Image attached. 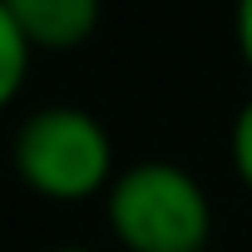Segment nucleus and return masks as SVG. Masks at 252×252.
Wrapping results in <instances>:
<instances>
[{
    "instance_id": "obj_7",
    "label": "nucleus",
    "mask_w": 252,
    "mask_h": 252,
    "mask_svg": "<svg viewBox=\"0 0 252 252\" xmlns=\"http://www.w3.org/2000/svg\"><path fill=\"white\" fill-rule=\"evenodd\" d=\"M50 252H89V247H50Z\"/></svg>"
},
{
    "instance_id": "obj_6",
    "label": "nucleus",
    "mask_w": 252,
    "mask_h": 252,
    "mask_svg": "<svg viewBox=\"0 0 252 252\" xmlns=\"http://www.w3.org/2000/svg\"><path fill=\"white\" fill-rule=\"evenodd\" d=\"M232 40H237L242 64L252 69V0H237V5H232Z\"/></svg>"
},
{
    "instance_id": "obj_1",
    "label": "nucleus",
    "mask_w": 252,
    "mask_h": 252,
    "mask_svg": "<svg viewBox=\"0 0 252 252\" xmlns=\"http://www.w3.org/2000/svg\"><path fill=\"white\" fill-rule=\"evenodd\" d=\"M104 222L124 252H208L213 203L183 163L144 158L119 168L104 193Z\"/></svg>"
},
{
    "instance_id": "obj_5",
    "label": "nucleus",
    "mask_w": 252,
    "mask_h": 252,
    "mask_svg": "<svg viewBox=\"0 0 252 252\" xmlns=\"http://www.w3.org/2000/svg\"><path fill=\"white\" fill-rule=\"evenodd\" d=\"M227 158H232V173L237 183L252 193V94L237 104L232 114V129H227Z\"/></svg>"
},
{
    "instance_id": "obj_3",
    "label": "nucleus",
    "mask_w": 252,
    "mask_h": 252,
    "mask_svg": "<svg viewBox=\"0 0 252 252\" xmlns=\"http://www.w3.org/2000/svg\"><path fill=\"white\" fill-rule=\"evenodd\" d=\"M0 15L20 25L40 55H64L94 40L104 0H0Z\"/></svg>"
},
{
    "instance_id": "obj_4",
    "label": "nucleus",
    "mask_w": 252,
    "mask_h": 252,
    "mask_svg": "<svg viewBox=\"0 0 252 252\" xmlns=\"http://www.w3.org/2000/svg\"><path fill=\"white\" fill-rule=\"evenodd\" d=\"M35 60H40V50L30 45V35L0 15V99H5V104L20 99V89H25Z\"/></svg>"
},
{
    "instance_id": "obj_2",
    "label": "nucleus",
    "mask_w": 252,
    "mask_h": 252,
    "mask_svg": "<svg viewBox=\"0 0 252 252\" xmlns=\"http://www.w3.org/2000/svg\"><path fill=\"white\" fill-rule=\"evenodd\" d=\"M15 173L45 203L104 198L119 178L114 139L79 104H40L15 124Z\"/></svg>"
}]
</instances>
